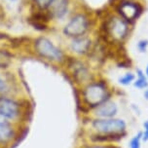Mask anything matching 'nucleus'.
Returning <instances> with one entry per match:
<instances>
[{"mask_svg": "<svg viewBox=\"0 0 148 148\" xmlns=\"http://www.w3.org/2000/svg\"><path fill=\"white\" fill-rule=\"evenodd\" d=\"M113 1H143V0H113Z\"/></svg>", "mask_w": 148, "mask_h": 148, "instance_id": "nucleus-25", "label": "nucleus"}, {"mask_svg": "<svg viewBox=\"0 0 148 148\" xmlns=\"http://www.w3.org/2000/svg\"><path fill=\"white\" fill-rule=\"evenodd\" d=\"M82 106L90 112L97 105L115 97V90L106 79L97 76L88 84L79 88Z\"/></svg>", "mask_w": 148, "mask_h": 148, "instance_id": "nucleus-2", "label": "nucleus"}, {"mask_svg": "<svg viewBox=\"0 0 148 148\" xmlns=\"http://www.w3.org/2000/svg\"><path fill=\"white\" fill-rule=\"evenodd\" d=\"M142 140L143 142H147L148 141V120L144 121L143 124H142Z\"/></svg>", "mask_w": 148, "mask_h": 148, "instance_id": "nucleus-21", "label": "nucleus"}, {"mask_svg": "<svg viewBox=\"0 0 148 148\" xmlns=\"http://www.w3.org/2000/svg\"><path fill=\"white\" fill-rule=\"evenodd\" d=\"M134 26L109 8L100 20L99 35L108 46L122 48L131 37Z\"/></svg>", "mask_w": 148, "mask_h": 148, "instance_id": "nucleus-1", "label": "nucleus"}, {"mask_svg": "<svg viewBox=\"0 0 148 148\" xmlns=\"http://www.w3.org/2000/svg\"><path fill=\"white\" fill-rule=\"evenodd\" d=\"M32 49L40 59L56 65L63 66L68 60L66 50L56 44L51 38L44 35L36 37L32 42Z\"/></svg>", "mask_w": 148, "mask_h": 148, "instance_id": "nucleus-5", "label": "nucleus"}, {"mask_svg": "<svg viewBox=\"0 0 148 148\" xmlns=\"http://www.w3.org/2000/svg\"><path fill=\"white\" fill-rule=\"evenodd\" d=\"M136 50L139 54H146L148 51V39L146 38H142L139 39L137 41V43L136 45Z\"/></svg>", "mask_w": 148, "mask_h": 148, "instance_id": "nucleus-19", "label": "nucleus"}, {"mask_svg": "<svg viewBox=\"0 0 148 148\" xmlns=\"http://www.w3.org/2000/svg\"><path fill=\"white\" fill-rule=\"evenodd\" d=\"M134 80H136V73L133 71H126L124 74L119 76L117 82L122 87H129L133 85Z\"/></svg>", "mask_w": 148, "mask_h": 148, "instance_id": "nucleus-14", "label": "nucleus"}, {"mask_svg": "<svg viewBox=\"0 0 148 148\" xmlns=\"http://www.w3.org/2000/svg\"><path fill=\"white\" fill-rule=\"evenodd\" d=\"M22 114L23 106L18 100L8 96H0V117L3 120L14 122Z\"/></svg>", "mask_w": 148, "mask_h": 148, "instance_id": "nucleus-10", "label": "nucleus"}, {"mask_svg": "<svg viewBox=\"0 0 148 148\" xmlns=\"http://www.w3.org/2000/svg\"><path fill=\"white\" fill-rule=\"evenodd\" d=\"M63 66L65 67L71 80L78 88L86 85L97 77V74L94 66L87 59L69 56Z\"/></svg>", "mask_w": 148, "mask_h": 148, "instance_id": "nucleus-6", "label": "nucleus"}, {"mask_svg": "<svg viewBox=\"0 0 148 148\" xmlns=\"http://www.w3.org/2000/svg\"><path fill=\"white\" fill-rule=\"evenodd\" d=\"M81 148H121L117 143H92L89 142Z\"/></svg>", "mask_w": 148, "mask_h": 148, "instance_id": "nucleus-18", "label": "nucleus"}, {"mask_svg": "<svg viewBox=\"0 0 148 148\" xmlns=\"http://www.w3.org/2000/svg\"><path fill=\"white\" fill-rule=\"evenodd\" d=\"M131 109L134 111L136 115H137V116H140L141 115V110H140V108L138 107V105H137V104L132 103L131 104Z\"/></svg>", "mask_w": 148, "mask_h": 148, "instance_id": "nucleus-22", "label": "nucleus"}, {"mask_svg": "<svg viewBox=\"0 0 148 148\" xmlns=\"http://www.w3.org/2000/svg\"><path fill=\"white\" fill-rule=\"evenodd\" d=\"M12 63V55L4 49H0V69H6Z\"/></svg>", "mask_w": 148, "mask_h": 148, "instance_id": "nucleus-15", "label": "nucleus"}, {"mask_svg": "<svg viewBox=\"0 0 148 148\" xmlns=\"http://www.w3.org/2000/svg\"><path fill=\"white\" fill-rule=\"evenodd\" d=\"M16 137V129L12 122L6 120L0 121V147L10 144Z\"/></svg>", "mask_w": 148, "mask_h": 148, "instance_id": "nucleus-12", "label": "nucleus"}, {"mask_svg": "<svg viewBox=\"0 0 148 148\" xmlns=\"http://www.w3.org/2000/svg\"><path fill=\"white\" fill-rule=\"evenodd\" d=\"M32 1H33V4L35 5V7L39 10V11L45 12V10H46L47 6H48L50 0H32Z\"/></svg>", "mask_w": 148, "mask_h": 148, "instance_id": "nucleus-20", "label": "nucleus"}, {"mask_svg": "<svg viewBox=\"0 0 148 148\" xmlns=\"http://www.w3.org/2000/svg\"><path fill=\"white\" fill-rule=\"evenodd\" d=\"M97 39L94 36V33L89 35H84L80 37H75L72 39H67L66 50L68 56L75 58L88 59L92 54L94 47L96 45Z\"/></svg>", "mask_w": 148, "mask_h": 148, "instance_id": "nucleus-8", "label": "nucleus"}, {"mask_svg": "<svg viewBox=\"0 0 148 148\" xmlns=\"http://www.w3.org/2000/svg\"><path fill=\"white\" fill-rule=\"evenodd\" d=\"M136 80H134L133 86L139 91H144L148 88V79L144 73V70L141 68L136 69Z\"/></svg>", "mask_w": 148, "mask_h": 148, "instance_id": "nucleus-13", "label": "nucleus"}, {"mask_svg": "<svg viewBox=\"0 0 148 148\" xmlns=\"http://www.w3.org/2000/svg\"><path fill=\"white\" fill-rule=\"evenodd\" d=\"M97 20L92 12L84 9H78L72 12L66 22L62 27V36L65 39H72L75 37L94 33Z\"/></svg>", "mask_w": 148, "mask_h": 148, "instance_id": "nucleus-3", "label": "nucleus"}, {"mask_svg": "<svg viewBox=\"0 0 148 148\" xmlns=\"http://www.w3.org/2000/svg\"><path fill=\"white\" fill-rule=\"evenodd\" d=\"M110 8L133 25L141 18L145 10L143 1H113Z\"/></svg>", "mask_w": 148, "mask_h": 148, "instance_id": "nucleus-7", "label": "nucleus"}, {"mask_svg": "<svg viewBox=\"0 0 148 148\" xmlns=\"http://www.w3.org/2000/svg\"><path fill=\"white\" fill-rule=\"evenodd\" d=\"M143 97H144L145 100H147V101H148V88L145 89L143 91Z\"/></svg>", "mask_w": 148, "mask_h": 148, "instance_id": "nucleus-23", "label": "nucleus"}, {"mask_svg": "<svg viewBox=\"0 0 148 148\" xmlns=\"http://www.w3.org/2000/svg\"><path fill=\"white\" fill-rule=\"evenodd\" d=\"M142 142H143L142 140V131H139L130 139L129 148H141Z\"/></svg>", "mask_w": 148, "mask_h": 148, "instance_id": "nucleus-17", "label": "nucleus"}, {"mask_svg": "<svg viewBox=\"0 0 148 148\" xmlns=\"http://www.w3.org/2000/svg\"><path fill=\"white\" fill-rule=\"evenodd\" d=\"M11 92V85L9 81L0 74V96H7Z\"/></svg>", "mask_w": 148, "mask_h": 148, "instance_id": "nucleus-16", "label": "nucleus"}, {"mask_svg": "<svg viewBox=\"0 0 148 148\" xmlns=\"http://www.w3.org/2000/svg\"><path fill=\"white\" fill-rule=\"evenodd\" d=\"M89 117L92 118H114L120 113V106L115 97L104 101L90 111Z\"/></svg>", "mask_w": 148, "mask_h": 148, "instance_id": "nucleus-11", "label": "nucleus"}, {"mask_svg": "<svg viewBox=\"0 0 148 148\" xmlns=\"http://www.w3.org/2000/svg\"><path fill=\"white\" fill-rule=\"evenodd\" d=\"M10 2H13V3H14V2H18V0H9Z\"/></svg>", "mask_w": 148, "mask_h": 148, "instance_id": "nucleus-26", "label": "nucleus"}, {"mask_svg": "<svg viewBox=\"0 0 148 148\" xmlns=\"http://www.w3.org/2000/svg\"><path fill=\"white\" fill-rule=\"evenodd\" d=\"M72 0H50L45 14L50 21L63 22L72 14Z\"/></svg>", "mask_w": 148, "mask_h": 148, "instance_id": "nucleus-9", "label": "nucleus"}, {"mask_svg": "<svg viewBox=\"0 0 148 148\" xmlns=\"http://www.w3.org/2000/svg\"><path fill=\"white\" fill-rule=\"evenodd\" d=\"M144 73H145V75H146V77H147V79H148V62L146 63V65H145Z\"/></svg>", "mask_w": 148, "mask_h": 148, "instance_id": "nucleus-24", "label": "nucleus"}, {"mask_svg": "<svg viewBox=\"0 0 148 148\" xmlns=\"http://www.w3.org/2000/svg\"><path fill=\"white\" fill-rule=\"evenodd\" d=\"M89 118L90 134L111 137L117 143L128 136V123L124 118Z\"/></svg>", "mask_w": 148, "mask_h": 148, "instance_id": "nucleus-4", "label": "nucleus"}]
</instances>
